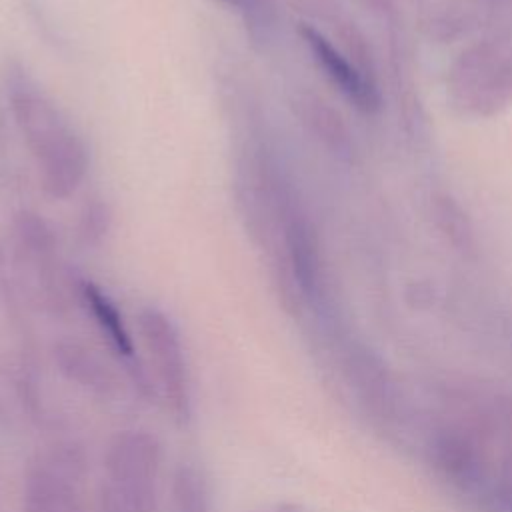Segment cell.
Instances as JSON below:
<instances>
[{
    "instance_id": "cell-1",
    "label": "cell",
    "mask_w": 512,
    "mask_h": 512,
    "mask_svg": "<svg viewBox=\"0 0 512 512\" xmlns=\"http://www.w3.org/2000/svg\"><path fill=\"white\" fill-rule=\"evenodd\" d=\"M2 78L10 114L34 160L42 192L52 200L70 198L90 168L84 138L20 60H6Z\"/></svg>"
},
{
    "instance_id": "cell-2",
    "label": "cell",
    "mask_w": 512,
    "mask_h": 512,
    "mask_svg": "<svg viewBox=\"0 0 512 512\" xmlns=\"http://www.w3.org/2000/svg\"><path fill=\"white\" fill-rule=\"evenodd\" d=\"M10 232L16 264L34 278L38 298L46 308L64 312L76 292V278L58 258V236L52 224L36 210L22 208L12 216Z\"/></svg>"
},
{
    "instance_id": "cell-3",
    "label": "cell",
    "mask_w": 512,
    "mask_h": 512,
    "mask_svg": "<svg viewBox=\"0 0 512 512\" xmlns=\"http://www.w3.org/2000/svg\"><path fill=\"white\" fill-rule=\"evenodd\" d=\"M106 488L130 512H154L158 502L160 444L144 430H122L108 444Z\"/></svg>"
},
{
    "instance_id": "cell-4",
    "label": "cell",
    "mask_w": 512,
    "mask_h": 512,
    "mask_svg": "<svg viewBox=\"0 0 512 512\" xmlns=\"http://www.w3.org/2000/svg\"><path fill=\"white\" fill-rule=\"evenodd\" d=\"M138 332L172 414L178 420H188L190 380L176 324L164 310L144 306L138 312Z\"/></svg>"
},
{
    "instance_id": "cell-5",
    "label": "cell",
    "mask_w": 512,
    "mask_h": 512,
    "mask_svg": "<svg viewBox=\"0 0 512 512\" xmlns=\"http://www.w3.org/2000/svg\"><path fill=\"white\" fill-rule=\"evenodd\" d=\"M300 38L304 40L308 52L312 54L318 68L330 78V82L360 110L372 112L378 106V92L374 84L356 68L322 32L312 24L298 26Z\"/></svg>"
},
{
    "instance_id": "cell-6",
    "label": "cell",
    "mask_w": 512,
    "mask_h": 512,
    "mask_svg": "<svg viewBox=\"0 0 512 512\" xmlns=\"http://www.w3.org/2000/svg\"><path fill=\"white\" fill-rule=\"evenodd\" d=\"M22 512H86L74 482L52 464L38 460L26 468Z\"/></svg>"
},
{
    "instance_id": "cell-7",
    "label": "cell",
    "mask_w": 512,
    "mask_h": 512,
    "mask_svg": "<svg viewBox=\"0 0 512 512\" xmlns=\"http://www.w3.org/2000/svg\"><path fill=\"white\" fill-rule=\"evenodd\" d=\"M76 296L92 316L96 328L108 346L126 362L134 360V338L116 306V302L90 278H76Z\"/></svg>"
},
{
    "instance_id": "cell-8",
    "label": "cell",
    "mask_w": 512,
    "mask_h": 512,
    "mask_svg": "<svg viewBox=\"0 0 512 512\" xmlns=\"http://www.w3.org/2000/svg\"><path fill=\"white\" fill-rule=\"evenodd\" d=\"M54 360L58 370L78 386L98 396H112L116 392L114 374L80 342L58 340L54 344Z\"/></svg>"
},
{
    "instance_id": "cell-9",
    "label": "cell",
    "mask_w": 512,
    "mask_h": 512,
    "mask_svg": "<svg viewBox=\"0 0 512 512\" xmlns=\"http://www.w3.org/2000/svg\"><path fill=\"white\" fill-rule=\"evenodd\" d=\"M114 224V212L106 198L102 196H88L76 218V240L86 250L100 248Z\"/></svg>"
},
{
    "instance_id": "cell-10",
    "label": "cell",
    "mask_w": 512,
    "mask_h": 512,
    "mask_svg": "<svg viewBox=\"0 0 512 512\" xmlns=\"http://www.w3.org/2000/svg\"><path fill=\"white\" fill-rule=\"evenodd\" d=\"M172 512H210V492L202 472L192 464H180L170 486Z\"/></svg>"
},
{
    "instance_id": "cell-11",
    "label": "cell",
    "mask_w": 512,
    "mask_h": 512,
    "mask_svg": "<svg viewBox=\"0 0 512 512\" xmlns=\"http://www.w3.org/2000/svg\"><path fill=\"white\" fill-rule=\"evenodd\" d=\"M242 16L246 36L254 48H266L276 32L278 12L274 0H242L236 8Z\"/></svg>"
},
{
    "instance_id": "cell-12",
    "label": "cell",
    "mask_w": 512,
    "mask_h": 512,
    "mask_svg": "<svg viewBox=\"0 0 512 512\" xmlns=\"http://www.w3.org/2000/svg\"><path fill=\"white\" fill-rule=\"evenodd\" d=\"M298 108H300V116L304 118V122H308L320 138H324L326 142L330 140V144L338 142V138H340L338 118L330 110H326V106H322V102L304 98L298 102Z\"/></svg>"
},
{
    "instance_id": "cell-13",
    "label": "cell",
    "mask_w": 512,
    "mask_h": 512,
    "mask_svg": "<svg viewBox=\"0 0 512 512\" xmlns=\"http://www.w3.org/2000/svg\"><path fill=\"white\" fill-rule=\"evenodd\" d=\"M100 512H130L122 502L104 486L102 496H100Z\"/></svg>"
}]
</instances>
